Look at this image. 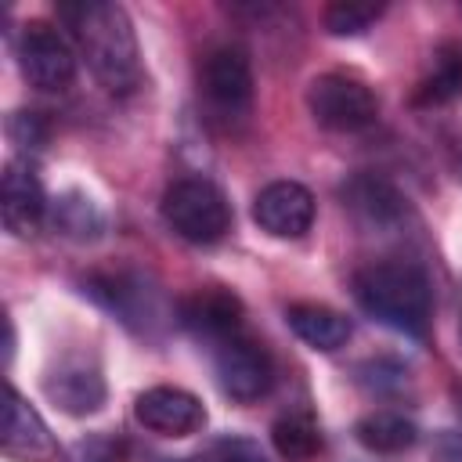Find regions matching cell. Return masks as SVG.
Here are the masks:
<instances>
[{"label": "cell", "instance_id": "cell-1", "mask_svg": "<svg viewBox=\"0 0 462 462\" xmlns=\"http://www.w3.org/2000/svg\"><path fill=\"white\" fill-rule=\"evenodd\" d=\"M58 18L72 29L79 58L105 90L126 94L141 83V51H137L134 22L123 4L112 0L58 4Z\"/></svg>", "mask_w": 462, "mask_h": 462}, {"label": "cell", "instance_id": "cell-2", "mask_svg": "<svg viewBox=\"0 0 462 462\" xmlns=\"http://www.w3.org/2000/svg\"><path fill=\"white\" fill-rule=\"evenodd\" d=\"M354 300L379 325L422 339L433 314L430 274L411 260H379L354 274Z\"/></svg>", "mask_w": 462, "mask_h": 462}, {"label": "cell", "instance_id": "cell-3", "mask_svg": "<svg viewBox=\"0 0 462 462\" xmlns=\"http://www.w3.org/2000/svg\"><path fill=\"white\" fill-rule=\"evenodd\" d=\"M162 220L191 245H213L231 231V202L206 177H180L162 195Z\"/></svg>", "mask_w": 462, "mask_h": 462}, {"label": "cell", "instance_id": "cell-4", "mask_svg": "<svg viewBox=\"0 0 462 462\" xmlns=\"http://www.w3.org/2000/svg\"><path fill=\"white\" fill-rule=\"evenodd\" d=\"M307 108L318 126L336 134H357L368 130L379 119V97L375 90L350 76V72H321L307 87Z\"/></svg>", "mask_w": 462, "mask_h": 462}, {"label": "cell", "instance_id": "cell-5", "mask_svg": "<svg viewBox=\"0 0 462 462\" xmlns=\"http://www.w3.org/2000/svg\"><path fill=\"white\" fill-rule=\"evenodd\" d=\"M199 90L220 119H242L253 108V65L242 47H213L199 69Z\"/></svg>", "mask_w": 462, "mask_h": 462}, {"label": "cell", "instance_id": "cell-6", "mask_svg": "<svg viewBox=\"0 0 462 462\" xmlns=\"http://www.w3.org/2000/svg\"><path fill=\"white\" fill-rule=\"evenodd\" d=\"M72 43L47 22H25L18 32V69L36 90H65L76 79Z\"/></svg>", "mask_w": 462, "mask_h": 462}, {"label": "cell", "instance_id": "cell-7", "mask_svg": "<svg viewBox=\"0 0 462 462\" xmlns=\"http://www.w3.org/2000/svg\"><path fill=\"white\" fill-rule=\"evenodd\" d=\"M43 393L51 397V404L65 415H94L101 404H105V375H101V365L94 354H83V350H72V354H61L54 361V368L47 372L43 379Z\"/></svg>", "mask_w": 462, "mask_h": 462}, {"label": "cell", "instance_id": "cell-8", "mask_svg": "<svg viewBox=\"0 0 462 462\" xmlns=\"http://www.w3.org/2000/svg\"><path fill=\"white\" fill-rule=\"evenodd\" d=\"M217 379L231 401H260L274 383V361L263 343L249 336H231L217 346Z\"/></svg>", "mask_w": 462, "mask_h": 462}, {"label": "cell", "instance_id": "cell-9", "mask_svg": "<svg viewBox=\"0 0 462 462\" xmlns=\"http://www.w3.org/2000/svg\"><path fill=\"white\" fill-rule=\"evenodd\" d=\"M253 220L274 238H303L314 224V195L300 180H271L253 199Z\"/></svg>", "mask_w": 462, "mask_h": 462}, {"label": "cell", "instance_id": "cell-10", "mask_svg": "<svg viewBox=\"0 0 462 462\" xmlns=\"http://www.w3.org/2000/svg\"><path fill=\"white\" fill-rule=\"evenodd\" d=\"M343 206L368 231H397L408 220V199H404V191L393 180L379 177V173H354L343 184Z\"/></svg>", "mask_w": 462, "mask_h": 462}, {"label": "cell", "instance_id": "cell-11", "mask_svg": "<svg viewBox=\"0 0 462 462\" xmlns=\"http://www.w3.org/2000/svg\"><path fill=\"white\" fill-rule=\"evenodd\" d=\"M87 292L130 328H148L152 321H159V292L137 271L94 274L87 282Z\"/></svg>", "mask_w": 462, "mask_h": 462}, {"label": "cell", "instance_id": "cell-12", "mask_svg": "<svg viewBox=\"0 0 462 462\" xmlns=\"http://www.w3.org/2000/svg\"><path fill=\"white\" fill-rule=\"evenodd\" d=\"M51 202L43 195V184H40V173L32 170V162L25 159H14L7 162L4 177H0V220L11 235L18 238H29L40 220L47 217Z\"/></svg>", "mask_w": 462, "mask_h": 462}, {"label": "cell", "instance_id": "cell-13", "mask_svg": "<svg viewBox=\"0 0 462 462\" xmlns=\"http://www.w3.org/2000/svg\"><path fill=\"white\" fill-rule=\"evenodd\" d=\"M134 415L144 430L162 433V437H188L206 426L202 401L180 386H148L134 401Z\"/></svg>", "mask_w": 462, "mask_h": 462}, {"label": "cell", "instance_id": "cell-14", "mask_svg": "<svg viewBox=\"0 0 462 462\" xmlns=\"http://www.w3.org/2000/svg\"><path fill=\"white\" fill-rule=\"evenodd\" d=\"M0 448H4L7 458H18V462H51L58 455V444H54L47 422L40 419V411L14 386H7Z\"/></svg>", "mask_w": 462, "mask_h": 462}, {"label": "cell", "instance_id": "cell-15", "mask_svg": "<svg viewBox=\"0 0 462 462\" xmlns=\"http://www.w3.org/2000/svg\"><path fill=\"white\" fill-rule=\"evenodd\" d=\"M177 314H180L184 328H191L195 336L217 339V343L238 336V328H242V300L220 285L195 289L191 296H184L177 303Z\"/></svg>", "mask_w": 462, "mask_h": 462}, {"label": "cell", "instance_id": "cell-16", "mask_svg": "<svg viewBox=\"0 0 462 462\" xmlns=\"http://www.w3.org/2000/svg\"><path fill=\"white\" fill-rule=\"evenodd\" d=\"M285 321L296 332V339H303L310 350H321V354H332L350 339V321L339 310L321 303H292L285 310Z\"/></svg>", "mask_w": 462, "mask_h": 462}, {"label": "cell", "instance_id": "cell-17", "mask_svg": "<svg viewBox=\"0 0 462 462\" xmlns=\"http://www.w3.org/2000/svg\"><path fill=\"white\" fill-rule=\"evenodd\" d=\"M354 433L375 455H401L419 440V426L401 411H368Z\"/></svg>", "mask_w": 462, "mask_h": 462}, {"label": "cell", "instance_id": "cell-18", "mask_svg": "<svg viewBox=\"0 0 462 462\" xmlns=\"http://www.w3.org/2000/svg\"><path fill=\"white\" fill-rule=\"evenodd\" d=\"M271 440L285 462H310L321 451V430H318V419L310 411L278 415L271 426Z\"/></svg>", "mask_w": 462, "mask_h": 462}, {"label": "cell", "instance_id": "cell-19", "mask_svg": "<svg viewBox=\"0 0 462 462\" xmlns=\"http://www.w3.org/2000/svg\"><path fill=\"white\" fill-rule=\"evenodd\" d=\"M51 224L54 231H61L65 238H76V242H90L101 235L105 227V217L101 209L83 195V191H65L51 202Z\"/></svg>", "mask_w": 462, "mask_h": 462}, {"label": "cell", "instance_id": "cell-20", "mask_svg": "<svg viewBox=\"0 0 462 462\" xmlns=\"http://www.w3.org/2000/svg\"><path fill=\"white\" fill-rule=\"evenodd\" d=\"M462 97V43H448L433 58V72L422 79L415 101L422 105H444Z\"/></svg>", "mask_w": 462, "mask_h": 462}, {"label": "cell", "instance_id": "cell-21", "mask_svg": "<svg viewBox=\"0 0 462 462\" xmlns=\"http://www.w3.org/2000/svg\"><path fill=\"white\" fill-rule=\"evenodd\" d=\"M383 14V7L379 4H332L328 11H325V29L332 32V36H357V32H365L375 18Z\"/></svg>", "mask_w": 462, "mask_h": 462}, {"label": "cell", "instance_id": "cell-22", "mask_svg": "<svg viewBox=\"0 0 462 462\" xmlns=\"http://www.w3.org/2000/svg\"><path fill=\"white\" fill-rule=\"evenodd\" d=\"M123 455H126L123 437L97 430V433L79 437V440L65 451V462H123Z\"/></svg>", "mask_w": 462, "mask_h": 462}, {"label": "cell", "instance_id": "cell-23", "mask_svg": "<svg viewBox=\"0 0 462 462\" xmlns=\"http://www.w3.org/2000/svg\"><path fill=\"white\" fill-rule=\"evenodd\" d=\"M7 134H11V141L18 148H32L36 152L47 141V123L40 119V112H14L7 119Z\"/></svg>", "mask_w": 462, "mask_h": 462}, {"label": "cell", "instance_id": "cell-24", "mask_svg": "<svg viewBox=\"0 0 462 462\" xmlns=\"http://www.w3.org/2000/svg\"><path fill=\"white\" fill-rule=\"evenodd\" d=\"M217 462H267V455L249 437H227L217 444Z\"/></svg>", "mask_w": 462, "mask_h": 462}, {"label": "cell", "instance_id": "cell-25", "mask_svg": "<svg viewBox=\"0 0 462 462\" xmlns=\"http://www.w3.org/2000/svg\"><path fill=\"white\" fill-rule=\"evenodd\" d=\"M433 462H462V430H444L433 437Z\"/></svg>", "mask_w": 462, "mask_h": 462}, {"label": "cell", "instance_id": "cell-26", "mask_svg": "<svg viewBox=\"0 0 462 462\" xmlns=\"http://www.w3.org/2000/svg\"><path fill=\"white\" fill-rule=\"evenodd\" d=\"M162 462H202V458H195V455H184V458H162Z\"/></svg>", "mask_w": 462, "mask_h": 462}, {"label": "cell", "instance_id": "cell-27", "mask_svg": "<svg viewBox=\"0 0 462 462\" xmlns=\"http://www.w3.org/2000/svg\"><path fill=\"white\" fill-rule=\"evenodd\" d=\"M458 411H462V393H458Z\"/></svg>", "mask_w": 462, "mask_h": 462}]
</instances>
